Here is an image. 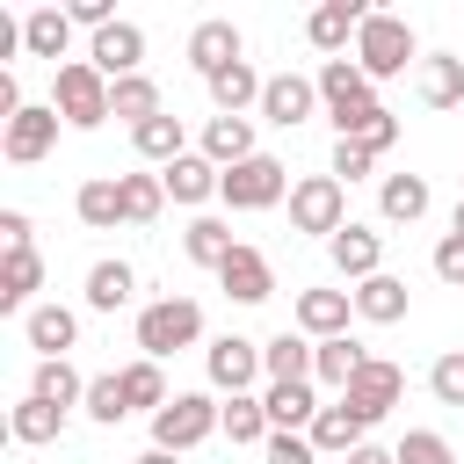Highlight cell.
<instances>
[{"label": "cell", "mask_w": 464, "mask_h": 464, "mask_svg": "<svg viewBox=\"0 0 464 464\" xmlns=\"http://www.w3.org/2000/svg\"><path fill=\"white\" fill-rule=\"evenodd\" d=\"M304 435H312V450H319V457H355V450L370 442V420H362L348 399H334V406H319V420H312Z\"/></svg>", "instance_id": "d6986e66"}, {"label": "cell", "mask_w": 464, "mask_h": 464, "mask_svg": "<svg viewBox=\"0 0 464 464\" xmlns=\"http://www.w3.org/2000/svg\"><path fill=\"white\" fill-rule=\"evenodd\" d=\"M51 109L65 116V130H102L116 109H109V80L87 65V58H65L58 80H51Z\"/></svg>", "instance_id": "3957f363"}, {"label": "cell", "mask_w": 464, "mask_h": 464, "mask_svg": "<svg viewBox=\"0 0 464 464\" xmlns=\"http://www.w3.org/2000/svg\"><path fill=\"white\" fill-rule=\"evenodd\" d=\"M355 65L370 72V87H377V80H399L406 65H420V44H413V22H406V14H377V7H370V22H362V36H355Z\"/></svg>", "instance_id": "6da1fadb"}, {"label": "cell", "mask_w": 464, "mask_h": 464, "mask_svg": "<svg viewBox=\"0 0 464 464\" xmlns=\"http://www.w3.org/2000/svg\"><path fill=\"white\" fill-rule=\"evenodd\" d=\"M428 261H435V276H442V283H450V290H464V239H457V232H442V239H435V254H428Z\"/></svg>", "instance_id": "7dc6e473"}, {"label": "cell", "mask_w": 464, "mask_h": 464, "mask_svg": "<svg viewBox=\"0 0 464 464\" xmlns=\"http://www.w3.org/2000/svg\"><path fill=\"white\" fill-rule=\"evenodd\" d=\"M160 181H167V203H188V210H203V203L225 188V167H210L203 152H181L174 167H160Z\"/></svg>", "instance_id": "ffe728a7"}, {"label": "cell", "mask_w": 464, "mask_h": 464, "mask_svg": "<svg viewBox=\"0 0 464 464\" xmlns=\"http://www.w3.org/2000/svg\"><path fill=\"white\" fill-rule=\"evenodd\" d=\"M341 399H348V406H355V413H362V420L377 428V420H384V413H392V406L406 399V370H399V362H384V355H370V362L355 370V384H348Z\"/></svg>", "instance_id": "9c48e42d"}, {"label": "cell", "mask_w": 464, "mask_h": 464, "mask_svg": "<svg viewBox=\"0 0 464 464\" xmlns=\"http://www.w3.org/2000/svg\"><path fill=\"white\" fill-rule=\"evenodd\" d=\"M203 377H210V392H225V399H246L268 370H261V341H246V334H218L210 348H203Z\"/></svg>", "instance_id": "52a82bcc"}, {"label": "cell", "mask_w": 464, "mask_h": 464, "mask_svg": "<svg viewBox=\"0 0 464 464\" xmlns=\"http://www.w3.org/2000/svg\"><path fill=\"white\" fill-rule=\"evenodd\" d=\"M29 399H44V406H87V377L65 362V355H51V362H36V377H29Z\"/></svg>", "instance_id": "e575fe53"}, {"label": "cell", "mask_w": 464, "mask_h": 464, "mask_svg": "<svg viewBox=\"0 0 464 464\" xmlns=\"http://www.w3.org/2000/svg\"><path fill=\"white\" fill-rule=\"evenodd\" d=\"M261 457H268V464H319L312 435H290V428H276V435L261 442Z\"/></svg>", "instance_id": "bcb514c9"}, {"label": "cell", "mask_w": 464, "mask_h": 464, "mask_svg": "<svg viewBox=\"0 0 464 464\" xmlns=\"http://www.w3.org/2000/svg\"><path fill=\"white\" fill-rule=\"evenodd\" d=\"M225 428V406L210 399V392H174L160 413H152V450H174V457H188L196 442H210Z\"/></svg>", "instance_id": "7a4b0ae2"}, {"label": "cell", "mask_w": 464, "mask_h": 464, "mask_svg": "<svg viewBox=\"0 0 464 464\" xmlns=\"http://www.w3.org/2000/svg\"><path fill=\"white\" fill-rule=\"evenodd\" d=\"M22 341L36 348V362H51V355H65V348H80V312L72 304H36L29 319H22Z\"/></svg>", "instance_id": "ac0fdd59"}, {"label": "cell", "mask_w": 464, "mask_h": 464, "mask_svg": "<svg viewBox=\"0 0 464 464\" xmlns=\"http://www.w3.org/2000/svg\"><path fill=\"white\" fill-rule=\"evenodd\" d=\"M334 138H348V145H362V152H392V145H399V116H392L384 102H370V109L334 116Z\"/></svg>", "instance_id": "4316f807"}, {"label": "cell", "mask_w": 464, "mask_h": 464, "mask_svg": "<svg viewBox=\"0 0 464 464\" xmlns=\"http://www.w3.org/2000/svg\"><path fill=\"white\" fill-rule=\"evenodd\" d=\"M290 167L276 160V152H254V160H239V167H225V188H218V203L225 210H276V203H290Z\"/></svg>", "instance_id": "5b68a950"}, {"label": "cell", "mask_w": 464, "mask_h": 464, "mask_svg": "<svg viewBox=\"0 0 464 464\" xmlns=\"http://www.w3.org/2000/svg\"><path fill=\"white\" fill-rule=\"evenodd\" d=\"M392 457H399V464H457V450H450V442H442L435 428H406Z\"/></svg>", "instance_id": "ee69618b"}, {"label": "cell", "mask_w": 464, "mask_h": 464, "mask_svg": "<svg viewBox=\"0 0 464 464\" xmlns=\"http://www.w3.org/2000/svg\"><path fill=\"white\" fill-rule=\"evenodd\" d=\"M239 239H232V225L225 218H188V232H181V254L196 261V268H225V254H232Z\"/></svg>", "instance_id": "d590c367"}, {"label": "cell", "mask_w": 464, "mask_h": 464, "mask_svg": "<svg viewBox=\"0 0 464 464\" xmlns=\"http://www.w3.org/2000/svg\"><path fill=\"white\" fill-rule=\"evenodd\" d=\"M312 109H319V80H304V72H268V87H261V123L297 130Z\"/></svg>", "instance_id": "4fadbf2b"}, {"label": "cell", "mask_w": 464, "mask_h": 464, "mask_svg": "<svg viewBox=\"0 0 464 464\" xmlns=\"http://www.w3.org/2000/svg\"><path fill=\"white\" fill-rule=\"evenodd\" d=\"M196 152H203L210 167H239V160H254V152H261V145H254V116H210Z\"/></svg>", "instance_id": "603a6c76"}, {"label": "cell", "mask_w": 464, "mask_h": 464, "mask_svg": "<svg viewBox=\"0 0 464 464\" xmlns=\"http://www.w3.org/2000/svg\"><path fill=\"white\" fill-rule=\"evenodd\" d=\"M370 167H377V152H362V145H348V138H334V160H326V174L348 188V181H370Z\"/></svg>", "instance_id": "f6af8a7d"}, {"label": "cell", "mask_w": 464, "mask_h": 464, "mask_svg": "<svg viewBox=\"0 0 464 464\" xmlns=\"http://www.w3.org/2000/svg\"><path fill=\"white\" fill-rule=\"evenodd\" d=\"M218 283H225V297H232V304H268V297H276V268H268V254H261V246H246V239L225 254Z\"/></svg>", "instance_id": "5bb4252c"}, {"label": "cell", "mask_w": 464, "mask_h": 464, "mask_svg": "<svg viewBox=\"0 0 464 464\" xmlns=\"http://www.w3.org/2000/svg\"><path fill=\"white\" fill-rule=\"evenodd\" d=\"M312 348L319 341H304V334H276V341H261V370H268V384H312Z\"/></svg>", "instance_id": "83f0119b"}, {"label": "cell", "mask_w": 464, "mask_h": 464, "mask_svg": "<svg viewBox=\"0 0 464 464\" xmlns=\"http://www.w3.org/2000/svg\"><path fill=\"white\" fill-rule=\"evenodd\" d=\"M130 152H138L145 167H174V160L188 152V130H181V116H152V123H138V130H130Z\"/></svg>", "instance_id": "d6a6232c"}, {"label": "cell", "mask_w": 464, "mask_h": 464, "mask_svg": "<svg viewBox=\"0 0 464 464\" xmlns=\"http://www.w3.org/2000/svg\"><path fill=\"white\" fill-rule=\"evenodd\" d=\"M348 464H399V457H392V450H377V442H362V450H355Z\"/></svg>", "instance_id": "f907efd6"}, {"label": "cell", "mask_w": 464, "mask_h": 464, "mask_svg": "<svg viewBox=\"0 0 464 464\" xmlns=\"http://www.w3.org/2000/svg\"><path fill=\"white\" fill-rule=\"evenodd\" d=\"M290 225L312 232V239H334V232L348 225V188H341L334 174H297V188H290Z\"/></svg>", "instance_id": "8992f818"}, {"label": "cell", "mask_w": 464, "mask_h": 464, "mask_svg": "<svg viewBox=\"0 0 464 464\" xmlns=\"http://www.w3.org/2000/svg\"><path fill=\"white\" fill-rule=\"evenodd\" d=\"M428 392H435V406H464V348H442V355H435Z\"/></svg>", "instance_id": "7bdbcfd3"}, {"label": "cell", "mask_w": 464, "mask_h": 464, "mask_svg": "<svg viewBox=\"0 0 464 464\" xmlns=\"http://www.w3.org/2000/svg\"><path fill=\"white\" fill-rule=\"evenodd\" d=\"M406 304H413V290H406V276H370V283H355V319H370V326H399L406 319Z\"/></svg>", "instance_id": "d4e9b609"}, {"label": "cell", "mask_w": 464, "mask_h": 464, "mask_svg": "<svg viewBox=\"0 0 464 464\" xmlns=\"http://www.w3.org/2000/svg\"><path fill=\"white\" fill-rule=\"evenodd\" d=\"M58 123H65V116H58L51 102H29V109L0 130V160H7V167H36V160L58 145Z\"/></svg>", "instance_id": "ba28073f"}, {"label": "cell", "mask_w": 464, "mask_h": 464, "mask_svg": "<svg viewBox=\"0 0 464 464\" xmlns=\"http://www.w3.org/2000/svg\"><path fill=\"white\" fill-rule=\"evenodd\" d=\"M420 102L428 109H457L464 102V58H450V51L420 58Z\"/></svg>", "instance_id": "74e56055"}, {"label": "cell", "mask_w": 464, "mask_h": 464, "mask_svg": "<svg viewBox=\"0 0 464 464\" xmlns=\"http://www.w3.org/2000/svg\"><path fill=\"white\" fill-rule=\"evenodd\" d=\"M87 65L116 87V80H130V72H145V29L138 22H109L94 44H87Z\"/></svg>", "instance_id": "30bf717a"}, {"label": "cell", "mask_w": 464, "mask_h": 464, "mask_svg": "<svg viewBox=\"0 0 464 464\" xmlns=\"http://www.w3.org/2000/svg\"><path fill=\"white\" fill-rule=\"evenodd\" d=\"M109 109H116V116H123L130 130H138V123H152V116H167V109H160V87H152L145 72L116 80V87H109Z\"/></svg>", "instance_id": "f35d334b"}, {"label": "cell", "mask_w": 464, "mask_h": 464, "mask_svg": "<svg viewBox=\"0 0 464 464\" xmlns=\"http://www.w3.org/2000/svg\"><path fill=\"white\" fill-rule=\"evenodd\" d=\"M290 319H297L304 341H341L348 319H355V290H297Z\"/></svg>", "instance_id": "7c38bea8"}, {"label": "cell", "mask_w": 464, "mask_h": 464, "mask_svg": "<svg viewBox=\"0 0 464 464\" xmlns=\"http://www.w3.org/2000/svg\"><path fill=\"white\" fill-rule=\"evenodd\" d=\"M362 362H370V348H362L355 334H341V341H319V348H312V384H334V392H348Z\"/></svg>", "instance_id": "f546056e"}, {"label": "cell", "mask_w": 464, "mask_h": 464, "mask_svg": "<svg viewBox=\"0 0 464 464\" xmlns=\"http://www.w3.org/2000/svg\"><path fill=\"white\" fill-rule=\"evenodd\" d=\"M138 464H181V457H174V450H145Z\"/></svg>", "instance_id": "816d5d0a"}, {"label": "cell", "mask_w": 464, "mask_h": 464, "mask_svg": "<svg viewBox=\"0 0 464 464\" xmlns=\"http://www.w3.org/2000/svg\"><path fill=\"white\" fill-rule=\"evenodd\" d=\"M130 290H138V268H130V261H94L80 297H87V312H123Z\"/></svg>", "instance_id": "836d02e7"}, {"label": "cell", "mask_w": 464, "mask_h": 464, "mask_svg": "<svg viewBox=\"0 0 464 464\" xmlns=\"http://www.w3.org/2000/svg\"><path fill=\"white\" fill-rule=\"evenodd\" d=\"M22 44H29V58H65V44H72V14L65 7H29L22 14Z\"/></svg>", "instance_id": "1f68e13d"}, {"label": "cell", "mask_w": 464, "mask_h": 464, "mask_svg": "<svg viewBox=\"0 0 464 464\" xmlns=\"http://www.w3.org/2000/svg\"><path fill=\"white\" fill-rule=\"evenodd\" d=\"M261 406H268V428L304 435L319 420V384H261Z\"/></svg>", "instance_id": "f1b7e54d"}, {"label": "cell", "mask_w": 464, "mask_h": 464, "mask_svg": "<svg viewBox=\"0 0 464 464\" xmlns=\"http://www.w3.org/2000/svg\"><path fill=\"white\" fill-rule=\"evenodd\" d=\"M87 420H102V428H116V420H130V399H123V370H109V377H87V406H80Z\"/></svg>", "instance_id": "b9f144b4"}, {"label": "cell", "mask_w": 464, "mask_h": 464, "mask_svg": "<svg viewBox=\"0 0 464 464\" xmlns=\"http://www.w3.org/2000/svg\"><path fill=\"white\" fill-rule=\"evenodd\" d=\"M232 450H254V442H268L276 428H268V406H261V392H246V399H225V428H218Z\"/></svg>", "instance_id": "8d00e7d4"}, {"label": "cell", "mask_w": 464, "mask_h": 464, "mask_svg": "<svg viewBox=\"0 0 464 464\" xmlns=\"http://www.w3.org/2000/svg\"><path fill=\"white\" fill-rule=\"evenodd\" d=\"M29 210H0V246H29Z\"/></svg>", "instance_id": "681fc988"}, {"label": "cell", "mask_w": 464, "mask_h": 464, "mask_svg": "<svg viewBox=\"0 0 464 464\" xmlns=\"http://www.w3.org/2000/svg\"><path fill=\"white\" fill-rule=\"evenodd\" d=\"M203 341V304L196 297H152L145 312H138V348L152 355V362H167V355H181V348H196Z\"/></svg>", "instance_id": "277c9868"}, {"label": "cell", "mask_w": 464, "mask_h": 464, "mask_svg": "<svg viewBox=\"0 0 464 464\" xmlns=\"http://www.w3.org/2000/svg\"><path fill=\"white\" fill-rule=\"evenodd\" d=\"M450 232H457V239H464V196H457V210H450Z\"/></svg>", "instance_id": "f5cc1de1"}, {"label": "cell", "mask_w": 464, "mask_h": 464, "mask_svg": "<svg viewBox=\"0 0 464 464\" xmlns=\"http://www.w3.org/2000/svg\"><path fill=\"white\" fill-rule=\"evenodd\" d=\"M65 420H72L65 406H44V399H29V392H22V406L7 413V435H14L22 450H44V442H58V435H65Z\"/></svg>", "instance_id": "4dcf8cb0"}, {"label": "cell", "mask_w": 464, "mask_h": 464, "mask_svg": "<svg viewBox=\"0 0 464 464\" xmlns=\"http://www.w3.org/2000/svg\"><path fill=\"white\" fill-rule=\"evenodd\" d=\"M123 399H130V413H160V406L174 399L152 355H138V362H123Z\"/></svg>", "instance_id": "ab89813d"}, {"label": "cell", "mask_w": 464, "mask_h": 464, "mask_svg": "<svg viewBox=\"0 0 464 464\" xmlns=\"http://www.w3.org/2000/svg\"><path fill=\"white\" fill-rule=\"evenodd\" d=\"M203 87H210V109H218V116H246V109H261V87H268V80H261V72L239 58V65L210 72Z\"/></svg>", "instance_id": "484cf974"}, {"label": "cell", "mask_w": 464, "mask_h": 464, "mask_svg": "<svg viewBox=\"0 0 464 464\" xmlns=\"http://www.w3.org/2000/svg\"><path fill=\"white\" fill-rule=\"evenodd\" d=\"M362 22H370V7H362V0H326V7H312L304 36H312V51H326V58H348V44L362 36Z\"/></svg>", "instance_id": "9a60e30c"}, {"label": "cell", "mask_w": 464, "mask_h": 464, "mask_svg": "<svg viewBox=\"0 0 464 464\" xmlns=\"http://www.w3.org/2000/svg\"><path fill=\"white\" fill-rule=\"evenodd\" d=\"M65 14H72V29H94V36H102V29L116 22V7H109V0H72Z\"/></svg>", "instance_id": "c3c4849f"}, {"label": "cell", "mask_w": 464, "mask_h": 464, "mask_svg": "<svg viewBox=\"0 0 464 464\" xmlns=\"http://www.w3.org/2000/svg\"><path fill=\"white\" fill-rule=\"evenodd\" d=\"M239 58H246V36H239L225 14H210V22H196V29H188V65H196L203 80H210V72H225V65H239Z\"/></svg>", "instance_id": "e0dca14e"}, {"label": "cell", "mask_w": 464, "mask_h": 464, "mask_svg": "<svg viewBox=\"0 0 464 464\" xmlns=\"http://www.w3.org/2000/svg\"><path fill=\"white\" fill-rule=\"evenodd\" d=\"M319 102H326V116H348V109H370L377 102V87H370V72L355 65V58H319Z\"/></svg>", "instance_id": "2e32d148"}, {"label": "cell", "mask_w": 464, "mask_h": 464, "mask_svg": "<svg viewBox=\"0 0 464 464\" xmlns=\"http://www.w3.org/2000/svg\"><path fill=\"white\" fill-rule=\"evenodd\" d=\"M428 203H435L428 174H384V181H377V210H384V225H420Z\"/></svg>", "instance_id": "cb8c5ba5"}, {"label": "cell", "mask_w": 464, "mask_h": 464, "mask_svg": "<svg viewBox=\"0 0 464 464\" xmlns=\"http://www.w3.org/2000/svg\"><path fill=\"white\" fill-rule=\"evenodd\" d=\"M167 210V181L160 174H123V225H152Z\"/></svg>", "instance_id": "60d3db41"}, {"label": "cell", "mask_w": 464, "mask_h": 464, "mask_svg": "<svg viewBox=\"0 0 464 464\" xmlns=\"http://www.w3.org/2000/svg\"><path fill=\"white\" fill-rule=\"evenodd\" d=\"M36 283H44V254L36 246H7L0 254V312H36Z\"/></svg>", "instance_id": "44dd1931"}, {"label": "cell", "mask_w": 464, "mask_h": 464, "mask_svg": "<svg viewBox=\"0 0 464 464\" xmlns=\"http://www.w3.org/2000/svg\"><path fill=\"white\" fill-rule=\"evenodd\" d=\"M326 261H334V268H341L348 283H370V276H384V232H377V225H355V218H348V225H341V232L326 239Z\"/></svg>", "instance_id": "8fae6325"}, {"label": "cell", "mask_w": 464, "mask_h": 464, "mask_svg": "<svg viewBox=\"0 0 464 464\" xmlns=\"http://www.w3.org/2000/svg\"><path fill=\"white\" fill-rule=\"evenodd\" d=\"M72 218H80L87 232H116V225H123V174L80 181V188H72Z\"/></svg>", "instance_id": "7402d4cb"}]
</instances>
